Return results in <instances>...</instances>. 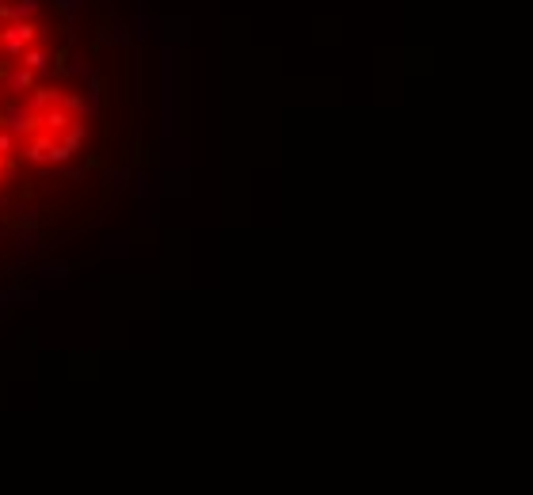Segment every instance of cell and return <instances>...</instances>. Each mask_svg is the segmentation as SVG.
<instances>
[{
    "instance_id": "1",
    "label": "cell",
    "mask_w": 533,
    "mask_h": 495,
    "mask_svg": "<svg viewBox=\"0 0 533 495\" xmlns=\"http://www.w3.org/2000/svg\"><path fill=\"white\" fill-rule=\"evenodd\" d=\"M0 126L15 137H35L42 129V115H31L27 103H8L4 115H0Z\"/></svg>"
},
{
    "instance_id": "9",
    "label": "cell",
    "mask_w": 533,
    "mask_h": 495,
    "mask_svg": "<svg viewBox=\"0 0 533 495\" xmlns=\"http://www.w3.org/2000/svg\"><path fill=\"white\" fill-rule=\"evenodd\" d=\"M72 152H77V149L58 137V141H54V149H50V164H65V160H72Z\"/></svg>"
},
{
    "instance_id": "11",
    "label": "cell",
    "mask_w": 533,
    "mask_h": 495,
    "mask_svg": "<svg viewBox=\"0 0 533 495\" xmlns=\"http://www.w3.org/2000/svg\"><path fill=\"white\" fill-rule=\"evenodd\" d=\"M38 4H42V0H15V19H31V15L38 12Z\"/></svg>"
},
{
    "instance_id": "2",
    "label": "cell",
    "mask_w": 533,
    "mask_h": 495,
    "mask_svg": "<svg viewBox=\"0 0 533 495\" xmlns=\"http://www.w3.org/2000/svg\"><path fill=\"white\" fill-rule=\"evenodd\" d=\"M65 100V92L61 88H35V92H27V111L31 115H42V111H50V107H58V103Z\"/></svg>"
},
{
    "instance_id": "10",
    "label": "cell",
    "mask_w": 533,
    "mask_h": 495,
    "mask_svg": "<svg viewBox=\"0 0 533 495\" xmlns=\"http://www.w3.org/2000/svg\"><path fill=\"white\" fill-rule=\"evenodd\" d=\"M61 107H65L72 118H80L88 111V100H84V95H65V100H61Z\"/></svg>"
},
{
    "instance_id": "15",
    "label": "cell",
    "mask_w": 533,
    "mask_h": 495,
    "mask_svg": "<svg viewBox=\"0 0 533 495\" xmlns=\"http://www.w3.org/2000/svg\"><path fill=\"white\" fill-rule=\"evenodd\" d=\"M4 80H8V69H0V84H4Z\"/></svg>"
},
{
    "instance_id": "4",
    "label": "cell",
    "mask_w": 533,
    "mask_h": 495,
    "mask_svg": "<svg viewBox=\"0 0 533 495\" xmlns=\"http://www.w3.org/2000/svg\"><path fill=\"white\" fill-rule=\"evenodd\" d=\"M72 123H77V118H72L61 103H58V107H50V111H42V129H46V134H54V137H61Z\"/></svg>"
},
{
    "instance_id": "12",
    "label": "cell",
    "mask_w": 533,
    "mask_h": 495,
    "mask_svg": "<svg viewBox=\"0 0 533 495\" xmlns=\"http://www.w3.org/2000/svg\"><path fill=\"white\" fill-rule=\"evenodd\" d=\"M8 152H15V134H8V129L0 126V157H8Z\"/></svg>"
},
{
    "instance_id": "13",
    "label": "cell",
    "mask_w": 533,
    "mask_h": 495,
    "mask_svg": "<svg viewBox=\"0 0 533 495\" xmlns=\"http://www.w3.org/2000/svg\"><path fill=\"white\" fill-rule=\"evenodd\" d=\"M0 23H19V19H15V4H12V0L0 4Z\"/></svg>"
},
{
    "instance_id": "3",
    "label": "cell",
    "mask_w": 533,
    "mask_h": 495,
    "mask_svg": "<svg viewBox=\"0 0 533 495\" xmlns=\"http://www.w3.org/2000/svg\"><path fill=\"white\" fill-rule=\"evenodd\" d=\"M54 141H58V137L54 134H46V129H38L35 137H31L27 141V149H23V157L31 160V164H46V160H50V149H54Z\"/></svg>"
},
{
    "instance_id": "8",
    "label": "cell",
    "mask_w": 533,
    "mask_h": 495,
    "mask_svg": "<svg viewBox=\"0 0 533 495\" xmlns=\"http://www.w3.org/2000/svg\"><path fill=\"white\" fill-rule=\"evenodd\" d=\"M84 137H88V126H84V123H80V118H77V123H72V126L65 129V134H61V141H65V145H72V149H80V145H84Z\"/></svg>"
},
{
    "instance_id": "5",
    "label": "cell",
    "mask_w": 533,
    "mask_h": 495,
    "mask_svg": "<svg viewBox=\"0 0 533 495\" xmlns=\"http://www.w3.org/2000/svg\"><path fill=\"white\" fill-rule=\"evenodd\" d=\"M35 80H38V72H31L27 65H19V69H12V72H8V80H4V84H8V92L27 95V92H35V88H38Z\"/></svg>"
},
{
    "instance_id": "6",
    "label": "cell",
    "mask_w": 533,
    "mask_h": 495,
    "mask_svg": "<svg viewBox=\"0 0 533 495\" xmlns=\"http://www.w3.org/2000/svg\"><path fill=\"white\" fill-rule=\"evenodd\" d=\"M0 46H4V54H8V58H15V61H19L23 54H27V42L19 38L15 23H4V27H0Z\"/></svg>"
},
{
    "instance_id": "16",
    "label": "cell",
    "mask_w": 533,
    "mask_h": 495,
    "mask_svg": "<svg viewBox=\"0 0 533 495\" xmlns=\"http://www.w3.org/2000/svg\"><path fill=\"white\" fill-rule=\"evenodd\" d=\"M0 50H4V46H0Z\"/></svg>"
},
{
    "instance_id": "7",
    "label": "cell",
    "mask_w": 533,
    "mask_h": 495,
    "mask_svg": "<svg viewBox=\"0 0 533 495\" xmlns=\"http://www.w3.org/2000/svg\"><path fill=\"white\" fill-rule=\"evenodd\" d=\"M19 65H27L31 72H38V77H42V72H50V54H46L42 46H27V54L19 58Z\"/></svg>"
},
{
    "instance_id": "14",
    "label": "cell",
    "mask_w": 533,
    "mask_h": 495,
    "mask_svg": "<svg viewBox=\"0 0 533 495\" xmlns=\"http://www.w3.org/2000/svg\"><path fill=\"white\" fill-rule=\"evenodd\" d=\"M58 8H61V12H69V15H77L80 0H58Z\"/></svg>"
}]
</instances>
